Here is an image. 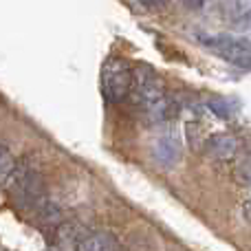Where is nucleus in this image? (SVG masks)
Segmentation results:
<instances>
[{
	"label": "nucleus",
	"instance_id": "obj_7",
	"mask_svg": "<svg viewBox=\"0 0 251 251\" xmlns=\"http://www.w3.org/2000/svg\"><path fill=\"white\" fill-rule=\"evenodd\" d=\"M207 106L223 119H229L231 115H234V110H236V106H231L229 100H225V97H214V100H209Z\"/></svg>",
	"mask_w": 251,
	"mask_h": 251
},
{
	"label": "nucleus",
	"instance_id": "obj_10",
	"mask_svg": "<svg viewBox=\"0 0 251 251\" xmlns=\"http://www.w3.org/2000/svg\"><path fill=\"white\" fill-rule=\"evenodd\" d=\"M44 251H53V249H44Z\"/></svg>",
	"mask_w": 251,
	"mask_h": 251
},
{
	"label": "nucleus",
	"instance_id": "obj_8",
	"mask_svg": "<svg viewBox=\"0 0 251 251\" xmlns=\"http://www.w3.org/2000/svg\"><path fill=\"white\" fill-rule=\"evenodd\" d=\"M38 214L44 223H57L60 221V209H57L53 203H49V201H44L42 205H38Z\"/></svg>",
	"mask_w": 251,
	"mask_h": 251
},
{
	"label": "nucleus",
	"instance_id": "obj_2",
	"mask_svg": "<svg viewBox=\"0 0 251 251\" xmlns=\"http://www.w3.org/2000/svg\"><path fill=\"white\" fill-rule=\"evenodd\" d=\"M201 44L214 53V55L227 60L229 64L251 69V42L247 38H236V35H199Z\"/></svg>",
	"mask_w": 251,
	"mask_h": 251
},
{
	"label": "nucleus",
	"instance_id": "obj_5",
	"mask_svg": "<svg viewBox=\"0 0 251 251\" xmlns=\"http://www.w3.org/2000/svg\"><path fill=\"white\" fill-rule=\"evenodd\" d=\"M154 159L161 161V163H178V159H181V146H178V141L174 137H170V134H165V137H159L154 143Z\"/></svg>",
	"mask_w": 251,
	"mask_h": 251
},
{
	"label": "nucleus",
	"instance_id": "obj_4",
	"mask_svg": "<svg viewBox=\"0 0 251 251\" xmlns=\"http://www.w3.org/2000/svg\"><path fill=\"white\" fill-rule=\"evenodd\" d=\"M236 152H238V141L231 134H214L207 139V154L212 159L225 161L236 156Z\"/></svg>",
	"mask_w": 251,
	"mask_h": 251
},
{
	"label": "nucleus",
	"instance_id": "obj_6",
	"mask_svg": "<svg viewBox=\"0 0 251 251\" xmlns=\"http://www.w3.org/2000/svg\"><path fill=\"white\" fill-rule=\"evenodd\" d=\"M119 240L115 234L110 231H97V234H91L88 238H84L79 243L77 251H117Z\"/></svg>",
	"mask_w": 251,
	"mask_h": 251
},
{
	"label": "nucleus",
	"instance_id": "obj_9",
	"mask_svg": "<svg viewBox=\"0 0 251 251\" xmlns=\"http://www.w3.org/2000/svg\"><path fill=\"white\" fill-rule=\"evenodd\" d=\"M0 161H2V181H7V176L11 174V154H9L7 146H2V156H0Z\"/></svg>",
	"mask_w": 251,
	"mask_h": 251
},
{
	"label": "nucleus",
	"instance_id": "obj_3",
	"mask_svg": "<svg viewBox=\"0 0 251 251\" xmlns=\"http://www.w3.org/2000/svg\"><path fill=\"white\" fill-rule=\"evenodd\" d=\"M134 88V71L126 64V60L110 57L101 71V91L106 100L117 104L128 97V93Z\"/></svg>",
	"mask_w": 251,
	"mask_h": 251
},
{
	"label": "nucleus",
	"instance_id": "obj_1",
	"mask_svg": "<svg viewBox=\"0 0 251 251\" xmlns=\"http://www.w3.org/2000/svg\"><path fill=\"white\" fill-rule=\"evenodd\" d=\"M134 91H137L139 101L152 117L161 119L168 110V100H165V84L150 66H137L134 71Z\"/></svg>",
	"mask_w": 251,
	"mask_h": 251
}]
</instances>
